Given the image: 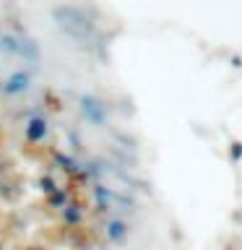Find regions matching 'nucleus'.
Masks as SVG:
<instances>
[{"label":"nucleus","instance_id":"1","mask_svg":"<svg viewBox=\"0 0 242 250\" xmlns=\"http://www.w3.org/2000/svg\"><path fill=\"white\" fill-rule=\"evenodd\" d=\"M232 162H240L242 159V141H232Z\"/></svg>","mask_w":242,"mask_h":250},{"label":"nucleus","instance_id":"2","mask_svg":"<svg viewBox=\"0 0 242 250\" xmlns=\"http://www.w3.org/2000/svg\"><path fill=\"white\" fill-rule=\"evenodd\" d=\"M224 250H242V248H237V245H226Z\"/></svg>","mask_w":242,"mask_h":250}]
</instances>
